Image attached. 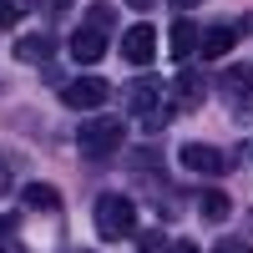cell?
<instances>
[{"label":"cell","instance_id":"cell-11","mask_svg":"<svg viewBox=\"0 0 253 253\" xmlns=\"http://www.w3.org/2000/svg\"><path fill=\"white\" fill-rule=\"evenodd\" d=\"M20 203L36 208V213H61V193L51 182H26V187H20Z\"/></svg>","mask_w":253,"mask_h":253},{"label":"cell","instance_id":"cell-20","mask_svg":"<svg viewBox=\"0 0 253 253\" xmlns=\"http://www.w3.org/2000/svg\"><path fill=\"white\" fill-rule=\"evenodd\" d=\"M10 187V172H5V157H0V193H5Z\"/></svg>","mask_w":253,"mask_h":253},{"label":"cell","instance_id":"cell-13","mask_svg":"<svg viewBox=\"0 0 253 253\" xmlns=\"http://www.w3.org/2000/svg\"><path fill=\"white\" fill-rule=\"evenodd\" d=\"M193 51H198V26H193V20H177V26H172V56L187 61Z\"/></svg>","mask_w":253,"mask_h":253},{"label":"cell","instance_id":"cell-22","mask_svg":"<svg viewBox=\"0 0 253 253\" xmlns=\"http://www.w3.org/2000/svg\"><path fill=\"white\" fill-rule=\"evenodd\" d=\"M172 5H177V10H193V5H203V0H172Z\"/></svg>","mask_w":253,"mask_h":253},{"label":"cell","instance_id":"cell-19","mask_svg":"<svg viewBox=\"0 0 253 253\" xmlns=\"http://www.w3.org/2000/svg\"><path fill=\"white\" fill-rule=\"evenodd\" d=\"M167 253H203V248H198V243H187V238H182V243H172V248H167Z\"/></svg>","mask_w":253,"mask_h":253},{"label":"cell","instance_id":"cell-14","mask_svg":"<svg viewBox=\"0 0 253 253\" xmlns=\"http://www.w3.org/2000/svg\"><path fill=\"white\" fill-rule=\"evenodd\" d=\"M112 20H117V10L107 5V0H96V5H86V26H91V31H101V36H107V31H112Z\"/></svg>","mask_w":253,"mask_h":253},{"label":"cell","instance_id":"cell-2","mask_svg":"<svg viewBox=\"0 0 253 253\" xmlns=\"http://www.w3.org/2000/svg\"><path fill=\"white\" fill-rule=\"evenodd\" d=\"M122 137H126V132H122L117 117H91V122L76 132V152L91 157V162H101V157H112L117 147H122Z\"/></svg>","mask_w":253,"mask_h":253},{"label":"cell","instance_id":"cell-3","mask_svg":"<svg viewBox=\"0 0 253 253\" xmlns=\"http://www.w3.org/2000/svg\"><path fill=\"white\" fill-rule=\"evenodd\" d=\"M122 101H126V112H132V117H142L147 126H162V122H167V107H162V86H157V81H147V76H137L132 86L122 91Z\"/></svg>","mask_w":253,"mask_h":253},{"label":"cell","instance_id":"cell-12","mask_svg":"<svg viewBox=\"0 0 253 253\" xmlns=\"http://www.w3.org/2000/svg\"><path fill=\"white\" fill-rule=\"evenodd\" d=\"M172 91H177V101H182V107H198V101H203V91H208V81H203L198 71H177Z\"/></svg>","mask_w":253,"mask_h":253},{"label":"cell","instance_id":"cell-15","mask_svg":"<svg viewBox=\"0 0 253 253\" xmlns=\"http://www.w3.org/2000/svg\"><path fill=\"white\" fill-rule=\"evenodd\" d=\"M198 208H203V218H208V223H223V218H228V198H223V193H203Z\"/></svg>","mask_w":253,"mask_h":253},{"label":"cell","instance_id":"cell-5","mask_svg":"<svg viewBox=\"0 0 253 253\" xmlns=\"http://www.w3.org/2000/svg\"><path fill=\"white\" fill-rule=\"evenodd\" d=\"M177 162L187 167V172H203V177H218V172H228V157L218 152V147H208V142H187L182 152H177Z\"/></svg>","mask_w":253,"mask_h":253},{"label":"cell","instance_id":"cell-10","mask_svg":"<svg viewBox=\"0 0 253 253\" xmlns=\"http://www.w3.org/2000/svg\"><path fill=\"white\" fill-rule=\"evenodd\" d=\"M51 51H56V41H51L46 31H36V36H20V41H15V61H26V66H46Z\"/></svg>","mask_w":253,"mask_h":253},{"label":"cell","instance_id":"cell-8","mask_svg":"<svg viewBox=\"0 0 253 253\" xmlns=\"http://www.w3.org/2000/svg\"><path fill=\"white\" fill-rule=\"evenodd\" d=\"M233 46H238V26H228V20H223V26H213V31H203V36H198V56H208V61L228 56Z\"/></svg>","mask_w":253,"mask_h":253},{"label":"cell","instance_id":"cell-9","mask_svg":"<svg viewBox=\"0 0 253 253\" xmlns=\"http://www.w3.org/2000/svg\"><path fill=\"white\" fill-rule=\"evenodd\" d=\"M101 56H107V36H101V31H91V26H81V31L71 36V61L91 66V61H101Z\"/></svg>","mask_w":253,"mask_h":253},{"label":"cell","instance_id":"cell-16","mask_svg":"<svg viewBox=\"0 0 253 253\" xmlns=\"http://www.w3.org/2000/svg\"><path fill=\"white\" fill-rule=\"evenodd\" d=\"M20 10H26L20 0H0V31H10L15 20H20Z\"/></svg>","mask_w":253,"mask_h":253},{"label":"cell","instance_id":"cell-21","mask_svg":"<svg viewBox=\"0 0 253 253\" xmlns=\"http://www.w3.org/2000/svg\"><path fill=\"white\" fill-rule=\"evenodd\" d=\"M126 5H132V10H152L157 0H126Z\"/></svg>","mask_w":253,"mask_h":253},{"label":"cell","instance_id":"cell-1","mask_svg":"<svg viewBox=\"0 0 253 253\" xmlns=\"http://www.w3.org/2000/svg\"><path fill=\"white\" fill-rule=\"evenodd\" d=\"M91 218H96V233L112 238V243L137 233V208H132V198H122V193H101Z\"/></svg>","mask_w":253,"mask_h":253},{"label":"cell","instance_id":"cell-4","mask_svg":"<svg viewBox=\"0 0 253 253\" xmlns=\"http://www.w3.org/2000/svg\"><path fill=\"white\" fill-rule=\"evenodd\" d=\"M61 101H66V107H76V112H96L101 101H112V86H107L101 76H76V81H66Z\"/></svg>","mask_w":253,"mask_h":253},{"label":"cell","instance_id":"cell-6","mask_svg":"<svg viewBox=\"0 0 253 253\" xmlns=\"http://www.w3.org/2000/svg\"><path fill=\"white\" fill-rule=\"evenodd\" d=\"M223 96H228V107H238V117H253V71L248 66H233V71H223Z\"/></svg>","mask_w":253,"mask_h":253},{"label":"cell","instance_id":"cell-23","mask_svg":"<svg viewBox=\"0 0 253 253\" xmlns=\"http://www.w3.org/2000/svg\"><path fill=\"white\" fill-rule=\"evenodd\" d=\"M71 253H86V248H71Z\"/></svg>","mask_w":253,"mask_h":253},{"label":"cell","instance_id":"cell-18","mask_svg":"<svg viewBox=\"0 0 253 253\" xmlns=\"http://www.w3.org/2000/svg\"><path fill=\"white\" fill-rule=\"evenodd\" d=\"M213 253H253V248H248V243H243V238H223V243H218V248H213Z\"/></svg>","mask_w":253,"mask_h":253},{"label":"cell","instance_id":"cell-17","mask_svg":"<svg viewBox=\"0 0 253 253\" xmlns=\"http://www.w3.org/2000/svg\"><path fill=\"white\" fill-rule=\"evenodd\" d=\"M137 248H142V253H162V248H167V238L152 228V233H137Z\"/></svg>","mask_w":253,"mask_h":253},{"label":"cell","instance_id":"cell-7","mask_svg":"<svg viewBox=\"0 0 253 253\" xmlns=\"http://www.w3.org/2000/svg\"><path fill=\"white\" fill-rule=\"evenodd\" d=\"M122 56L132 61V66H152V56H157V31L152 26H132L122 36Z\"/></svg>","mask_w":253,"mask_h":253}]
</instances>
